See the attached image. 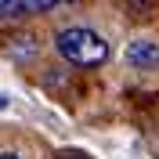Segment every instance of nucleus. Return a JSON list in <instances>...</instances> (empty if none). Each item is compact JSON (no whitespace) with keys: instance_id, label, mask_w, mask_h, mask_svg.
Listing matches in <instances>:
<instances>
[{"instance_id":"nucleus-1","label":"nucleus","mask_w":159,"mask_h":159,"mask_svg":"<svg viewBox=\"0 0 159 159\" xmlns=\"http://www.w3.org/2000/svg\"><path fill=\"white\" fill-rule=\"evenodd\" d=\"M54 51L72 69H101L109 61V40L90 25H65L54 33Z\"/></svg>"},{"instance_id":"nucleus-2","label":"nucleus","mask_w":159,"mask_h":159,"mask_svg":"<svg viewBox=\"0 0 159 159\" xmlns=\"http://www.w3.org/2000/svg\"><path fill=\"white\" fill-rule=\"evenodd\" d=\"M123 58H127L130 69L152 72V69H159V43L152 36H134L127 47H123Z\"/></svg>"},{"instance_id":"nucleus-3","label":"nucleus","mask_w":159,"mask_h":159,"mask_svg":"<svg viewBox=\"0 0 159 159\" xmlns=\"http://www.w3.org/2000/svg\"><path fill=\"white\" fill-rule=\"evenodd\" d=\"M61 7L58 0H0V18H22V15H43Z\"/></svg>"},{"instance_id":"nucleus-4","label":"nucleus","mask_w":159,"mask_h":159,"mask_svg":"<svg viewBox=\"0 0 159 159\" xmlns=\"http://www.w3.org/2000/svg\"><path fill=\"white\" fill-rule=\"evenodd\" d=\"M11 58H29V54H36V36H29V33H18V36L11 40V47H7Z\"/></svg>"},{"instance_id":"nucleus-5","label":"nucleus","mask_w":159,"mask_h":159,"mask_svg":"<svg viewBox=\"0 0 159 159\" xmlns=\"http://www.w3.org/2000/svg\"><path fill=\"white\" fill-rule=\"evenodd\" d=\"M0 159H22L18 152H0Z\"/></svg>"},{"instance_id":"nucleus-6","label":"nucleus","mask_w":159,"mask_h":159,"mask_svg":"<svg viewBox=\"0 0 159 159\" xmlns=\"http://www.w3.org/2000/svg\"><path fill=\"white\" fill-rule=\"evenodd\" d=\"M0 109H7V98H4V94H0Z\"/></svg>"}]
</instances>
